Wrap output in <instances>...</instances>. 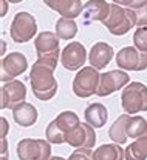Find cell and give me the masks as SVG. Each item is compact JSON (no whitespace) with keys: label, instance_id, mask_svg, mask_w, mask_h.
<instances>
[{"label":"cell","instance_id":"cell-1","mask_svg":"<svg viewBox=\"0 0 147 160\" xmlns=\"http://www.w3.org/2000/svg\"><path fill=\"white\" fill-rule=\"evenodd\" d=\"M54 69L56 68L37 59L30 71V82H31L33 94L41 102L51 100L57 92V80L54 77Z\"/></svg>","mask_w":147,"mask_h":160},{"label":"cell","instance_id":"cell-2","mask_svg":"<svg viewBox=\"0 0 147 160\" xmlns=\"http://www.w3.org/2000/svg\"><path fill=\"white\" fill-rule=\"evenodd\" d=\"M102 25L108 29L110 34L124 36L132 29V26L136 25L135 23V12L132 8L121 6L118 3H112L110 12H108L107 19L102 22Z\"/></svg>","mask_w":147,"mask_h":160},{"label":"cell","instance_id":"cell-3","mask_svg":"<svg viewBox=\"0 0 147 160\" xmlns=\"http://www.w3.org/2000/svg\"><path fill=\"white\" fill-rule=\"evenodd\" d=\"M121 105L127 114L147 112V86L139 82H132L122 89Z\"/></svg>","mask_w":147,"mask_h":160},{"label":"cell","instance_id":"cell-4","mask_svg":"<svg viewBox=\"0 0 147 160\" xmlns=\"http://www.w3.org/2000/svg\"><path fill=\"white\" fill-rule=\"evenodd\" d=\"M34 46L37 52V59L45 62L46 65L56 68L57 66V59H59V37L57 34L51 31H43L37 34L34 39Z\"/></svg>","mask_w":147,"mask_h":160},{"label":"cell","instance_id":"cell-5","mask_svg":"<svg viewBox=\"0 0 147 160\" xmlns=\"http://www.w3.org/2000/svg\"><path fill=\"white\" fill-rule=\"evenodd\" d=\"M37 32V23L33 14L20 11L14 16L9 28V36L14 43H26Z\"/></svg>","mask_w":147,"mask_h":160},{"label":"cell","instance_id":"cell-6","mask_svg":"<svg viewBox=\"0 0 147 160\" xmlns=\"http://www.w3.org/2000/svg\"><path fill=\"white\" fill-rule=\"evenodd\" d=\"M99 79L101 74L98 72V69L95 66H84L73 80V92L74 96L87 99L91 97L93 94H96L98 86H99Z\"/></svg>","mask_w":147,"mask_h":160},{"label":"cell","instance_id":"cell-7","mask_svg":"<svg viewBox=\"0 0 147 160\" xmlns=\"http://www.w3.org/2000/svg\"><path fill=\"white\" fill-rule=\"evenodd\" d=\"M19 160H50L51 145L42 139H22L17 143Z\"/></svg>","mask_w":147,"mask_h":160},{"label":"cell","instance_id":"cell-8","mask_svg":"<svg viewBox=\"0 0 147 160\" xmlns=\"http://www.w3.org/2000/svg\"><path fill=\"white\" fill-rule=\"evenodd\" d=\"M116 65L126 71H144L147 69V52L136 46H124L116 54Z\"/></svg>","mask_w":147,"mask_h":160},{"label":"cell","instance_id":"cell-9","mask_svg":"<svg viewBox=\"0 0 147 160\" xmlns=\"http://www.w3.org/2000/svg\"><path fill=\"white\" fill-rule=\"evenodd\" d=\"M26 99V88L20 80L5 82L0 89V108L2 109H14L19 103Z\"/></svg>","mask_w":147,"mask_h":160},{"label":"cell","instance_id":"cell-10","mask_svg":"<svg viewBox=\"0 0 147 160\" xmlns=\"http://www.w3.org/2000/svg\"><path fill=\"white\" fill-rule=\"evenodd\" d=\"M128 83H130V76H128L127 72H124V71L113 69V71L104 72V74H101L96 96H98V97L110 96V94L119 91L121 88H126Z\"/></svg>","mask_w":147,"mask_h":160},{"label":"cell","instance_id":"cell-11","mask_svg":"<svg viewBox=\"0 0 147 160\" xmlns=\"http://www.w3.org/2000/svg\"><path fill=\"white\" fill-rule=\"evenodd\" d=\"M28 68V60L25 57V54L22 52H9L8 56H5L2 59L0 65V79L2 82H9L14 80L17 76L23 74Z\"/></svg>","mask_w":147,"mask_h":160},{"label":"cell","instance_id":"cell-12","mask_svg":"<svg viewBox=\"0 0 147 160\" xmlns=\"http://www.w3.org/2000/svg\"><path fill=\"white\" fill-rule=\"evenodd\" d=\"M85 60H87V49L79 42H70L62 49L61 63L68 71H76L84 68Z\"/></svg>","mask_w":147,"mask_h":160},{"label":"cell","instance_id":"cell-13","mask_svg":"<svg viewBox=\"0 0 147 160\" xmlns=\"http://www.w3.org/2000/svg\"><path fill=\"white\" fill-rule=\"evenodd\" d=\"M65 143L74 148H93L96 143L95 128L90 123H81L78 128H74L67 134Z\"/></svg>","mask_w":147,"mask_h":160},{"label":"cell","instance_id":"cell-14","mask_svg":"<svg viewBox=\"0 0 147 160\" xmlns=\"http://www.w3.org/2000/svg\"><path fill=\"white\" fill-rule=\"evenodd\" d=\"M110 5L105 0H88L82 8V22L85 25L91 22H104L110 12Z\"/></svg>","mask_w":147,"mask_h":160},{"label":"cell","instance_id":"cell-15","mask_svg":"<svg viewBox=\"0 0 147 160\" xmlns=\"http://www.w3.org/2000/svg\"><path fill=\"white\" fill-rule=\"evenodd\" d=\"M115 54V49L112 45L105 42H98L91 46L90 54H88V63L95 66L96 69H104L105 66L112 62Z\"/></svg>","mask_w":147,"mask_h":160},{"label":"cell","instance_id":"cell-16","mask_svg":"<svg viewBox=\"0 0 147 160\" xmlns=\"http://www.w3.org/2000/svg\"><path fill=\"white\" fill-rule=\"evenodd\" d=\"M43 3L61 14L62 17L76 19L82 14V2L81 0H43Z\"/></svg>","mask_w":147,"mask_h":160},{"label":"cell","instance_id":"cell-17","mask_svg":"<svg viewBox=\"0 0 147 160\" xmlns=\"http://www.w3.org/2000/svg\"><path fill=\"white\" fill-rule=\"evenodd\" d=\"M13 117L19 126L28 128V126H33L37 122V109L31 103L22 102L13 109Z\"/></svg>","mask_w":147,"mask_h":160},{"label":"cell","instance_id":"cell-18","mask_svg":"<svg viewBox=\"0 0 147 160\" xmlns=\"http://www.w3.org/2000/svg\"><path fill=\"white\" fill-rule=\"evenodd\" d=\"M85 122L90 123L93 128H102L107 119H108V111L102 103H91L85 109Z\"/></svg>","mask_w":147,"mask_h":160},{"label":"cell","instance_id":"cell-19","mask_svg":"<svg viewBox=\"0 0 147 160\" xmlns=\"http://www.w3.org/2000/svg\"><path fill=\"white\" fill-rule=\"evenodd\" d=\"M147 159V131L133 140L126 148V160Z\"/></svg>","mask_w":147,"mask_h":160},{"label":"cell","instance_id":"cell-20","mask_svg":"<svg viewBox=\"0 0 147 160\" xmlns=\"http://www.w3.org/2000/svg\"><path fill=\"white\" fill-rule=\"evenodd\" d=\"M124 159H126V149H122L119 143L101 145L98 149H95V160H124Z\"/></svg>","mask_w":147,"mask_h":160},{"label":"cell","instance_id":"cell-21","mask_svg":"<svg viewBox=\"0 0 147 160\" xmlns=\"http://www.w3.org/2000/svg\"><path fill=\"white\" fill-rule=\"evenodd\" d=\"M130 119V114H122L113 122V125L108 129V137L113 140L115 143H126L128 136H127V122Z\"/></svg>","mask_w":147,"mask_h":160},{"label":"cell","instance_id":"cell-22","mask_svg":"<svg viewBox=\"0 0 147 160\" xmlns=\"http://www.w3.org/2000/svg\"><path fill=\"white\" fill-rule=\"evenodd\" d=\"M56 34L57 37L62 40L74 39L78 34V25L74 19H68V17H61L56 22Z\"/></svg>","mask_w":147,"mask_h":160},{"label":"cell","instance_id":"cell-23","mask_svg":"<svg viewBox=\"0 0 147 160\" xmlns=\"http://www.w3.org/2000/svg\"><path fill=\"white\" fill-rule=\"evenodd\" d=\"M54 122L57 123V126L61 128V131L65 134V137H67V134L70 131H73L74 128H78L81 125V120L78 117V114L73 112V111H63V112H61L54 119Z\"/></svg>","mask_w":147,"mask_h":160},{"label":"cell","instance_id":"cell-24","mask_svg":"<svg viewBox=\"0 0 147 160\" xmlns=\"http://www.w3.org/2000/svg\"><path fill=\"white\" fill-rule=\"evenodd\" d=\"M147 131V120L141 116H130L127 122V136L132 139L139 137Z\"/></svg>","mask_w":147,"mask_h":160},{"label":"cell","instance_id":"cell-25","mask_svg":"<svg viewBox=\"0 0 147 160\" xmlns=\"http://www.w3.org/2000/svg\"><path fill=\"white\" fill-rule=\"evenodd\" d=\"M45 136H46V140L50 143H54V145H61V143H65V134L61 131V128L57 126V123L54 120H51L46 126V131H45Z\"/></svg>","mask_w":147,"mask_h":160},{"label":"cell","instance_id":"cell-26","mask_svg":"<svg viewBox=\"0 0 147 160\" xmlns=\"http://www.w3.org/2000/svg\"><path fill=\"white\" fill-rule=\"evenodd\" d=\"M133 43L139 51L147 52V26H138L133 34Z\"/></svg>","mask_w":147,"mask_h":160},{"label":"cell","instance_id":"cell-27","mask_svg":"<svg viewBox=\"0 0 147 160\" xmlns=\"http://www.w3.org/2000/svg\"><path fill=\"white\" fill-rule=\"evenodd\" d=\"M68 160H95V152L91 148H78L71 152Z\"/></svg>","mask_w":147,"mask_h":160},{"label":"cell","instance_id":"cell-28","mask_svg":"<svg viewBox=\"0 0 147 160\" xmlns=\"http://www.w3.org/2000/svg\"><path fill=\"white\" fill-rule=\"evenodd\" d=\"M135 12V23L136 26H147V5L143 8L133 9Z\"/></svg>","mask_w":147,"mask_h":160},{"label":"cell","instance_id":"cell-29","mask_svg":"<svg viewBox=\"0 0 147 160\" xmlns=\"http://www.w3.org/2000/svg\"><path fill=\"white\" fill-rule=\"evenodd\" d=\"M147 5V0H130L128 2V6L127 8H132V9H138V8H143Z\"/></svg>","mask_w":147,"mask_h":160},{"label":"cell","instance_id":"cell-30","mask_svg":"<svg viewBox=\"0 0 147 160\" xmlns=\"http://www.w3.org/2000/svg\"><path fill=\"white\" fill-rule=\"evenodd\" d=\"M128 2L130 0H113V3H118V5H121V6H128Z\"/></svg>","mask_w":147,"mask_h":160},{"label":"cell","instance_id":"cell-31","mask_svg":"<svg viewBox=\"0 0 147 160\" xmlns=\"http://www.w3.org/2000/svg\"><path fill=\"white\" fill-rule=\"evenodd\" d=\"M2 6H3V8H2V14H0V16L3 17V16L6 14V0H2Z\"/></svg>","mask_w":147,"mask_h":160},{"label":"cell","instance_id":"cell-32","mask_svg":"<svg viewBox=\"0 0 147 160\" xmlns=\"http://www.w3.org/2000/svg\"><path fill=\"white\" fill-rule=\"evenodd\" d=\"M50 160H65L63 157H59V156H54V157H51Z\"/></svg>","mask_w":147,"mask_h":160},{"label":"cell","instance_id":"cell-33","mask_svg":"<svg viewBox=\"0 0 147 160\" xmlns=\"http://www.w3.org/2000/svg\"><path fill=\"white\" fill-rule=\"evenodd\" d=\"M8 2H11V3H20L23 0H8Z\"/></svg>","mask_w":147,"mask_h":160},{"label":"cell","instance_id":"cell-34","mask_svg":"<svg viewBox=\"0 0 147 160\" xmlns=\"http://www.w3.org/2000/svg\"><path fill=\"white\" fill-rule=\"evenodd\" d=\"M2 160H8L6 159V156H2Z\"/></svg>","mask_w":147,"mask_h":160}]
</instances>
